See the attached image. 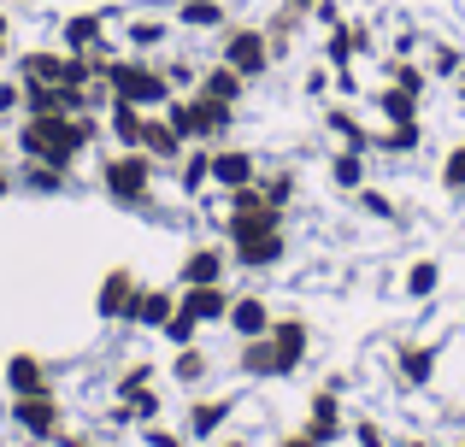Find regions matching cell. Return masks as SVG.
I'll use <instances>...</instances> for the list:
<instances>
[{
  "instance_id": "obj_4",
  "label": "cell",
  "mask_w": 465,
  "mask_h": 447,
  "mask_svg": "<svg viewBox=\"0 0 465 447\" xmlns=\"http://www.w3.org/2000/svg\"><path fill=\"white\" fill-rule=\"evenodd\" d=\"M159 112L177 124V136L189 141H201V148H218V141H230V130H236V112L242 106H230V101H213V94H171Z\"/></svg>"
},
{
  "instance_id": "obj_18",
  "label": "cell",
  "mask_w": 465,
  "mask_h": 447,
  "mask_svg": "<svg viewBox=\"0 0 465 447\" xmlns=\"http://www.w3.org/2000/svg\"><path fill=\"white\" fill-rule=\"evenodd\" d=\"M118 35H124V53H148L153 59L159 47L177 35V18H165V12H130Z\"/></svg>"
},
{
  "instance_id": "obj_21",
  "label": "cell",
  "mask_w": 465,
  "mask_h": 447,
  "mask_svg": "<svg viewBox=\"0 0 465 447\" xmlns=\"http://www.w3.org/2000/svg\"><path fill=\"white\" fill-rule=\"evenodd\" d=\"M171 312H177V283H142L136 295V312H130V330H165Z\"/></svg>"
},
{
  "instance_id": "obj_43",
  "label": "cell",
  "mask_w": 465,
  "mask_h": 447,
  "mask_svg": "<svg viewBox=\"0 0 465 447\" xmlns=\"http://www.w3.org/2000/svg\"><path fill=\"white\" fill-rule=\"evenodd\" d=\"M148 383H159V365H153V359H136V365H124V371H118L113 394H130V389H148Z\"/></svg>"
},
{
  "instance_id": "obj_27",
  "label": "cell",
  "mask_w": 465,
  "mask_h": 447,
  "mask_svg": "<svg viewBox=\"0 0 465 447\" xmlns=\"http://www.w3.org/2000/svg\"><path fill=\"white\" fill-rule=\"evenodd\" d=\"M12 177H18V195H42V200L47 195H71V189H77V177H71V171H59V165H35V160H24Z\"/></svg>"
},
{
  "instance_id": "obj_55",
  "label": "cell",
  "mask_w": 465,
  "mask_h": 447,
  "mask_svg": "<svg viewBox=\"0 0 465 447\" xmlns=\"http://www.w3.org/2000/svg\"><path fill=\"white\" fill-rule=\"evenodd\" d=\"M0 42H12V12H0Z\"/></svg>"
},
{
  "instance_id": "obj_38",
  "label": "cell",
  "mask_w": 465,
  "mask_h": 447,
  "mask_svg": "<svg viewBox=\"0 0 465 447\" xmlns=\"http://www.w3.org/2000/svg\"><path fill=\"white\" fill-rule=\"evenodd\" d=\"M318 59H324L330 71H348V65H353V35H348V24L324 30V42H318Z\"/></svg>"
},
{
  "instance_id": "obj_36",
  "label": "cell",
  "mask_w": 465,
  "mask_h": 447,
  "mask_svg": "<svg viewBox=\"0 0 465 447\" xmlns=\"http://www.w3.org/2000/svg\"><path fill=\"white\" fill-rule=\"evenodd\" d=\"M348 200H353V212H360V219H371V224H395L401 219L395 195H389V189H377V183H365L360 195H348Z\"/></svg>"
},
{
  "instance_id": "obj_8",
  "label": "cell",
  "mask_w": 465,
  "mask_h": 447,
  "mask_svg": "<svg viewBox=\"0 0 465 447\" xmlns=\"http://www.w3.org/2000/svg\"><path fill=\"white\" fill-rule=\"evenodd\" d=\"M389 365H395L401 389H430L436 371H442V347H436V335H401Z\"/></svg>"
},
{
  "instance_id": "obj_3",
  "label": "cell",
  "mask_w": 465,
  "mask_h": 447,
  "mask_svg": "<svg viewBox=\"0 0 465 447\" xmlns=\"http://www.w3.org/2000/svg\"><path fill=\"white\" fill-rule=\"evenodd\" d=\"M94 183H101V195L113 200L118 212H148L153 189H159V165L142 148H113L101 165H94Z\"/></svg>"
},
{
  "instance_id": "obj_1",
  "label": "cell",
  "mask_w": 465,
  "mask_h": 447,
  "mask_svg": "<svg viewBox=\"0 0 465 447\" xmlns=\"http://www.w3.org/2000/svg\"><path fill=\"white\" fill-rule=\"evenodd\" d=\"M106 118L101 112H18V130H12V153L18 160H35V165H59V171H71V165L83 160V153L101 141Z\"/></svg>"
},
{
  "instance_id": "obj_2",
  "label": "cell",
  "mask_w": 465,
  "mask_h": 447,
  "mask_svg": "<svg viewBox=\"0 0 465 447\" xmlns=\"http://www.w3.org/2000/svg\"><path fill=\"white\" fill-rule=\"evenodd\" d=\"M307 359H312V318L307 312H277L272 330L236 347V371L248 383H289L307 371Z\"/></svg>"
},
{
  "instance_id": "obj_5",
  "label": "cell",
  "mask_w": 465,
  "mask_h": 447,
  "mask_svg": "<svg viewBox=\"0 0 465 447\" xmlns=\"http://www.w3.org/2000/svg\"><path fill=\"white\" fill-rule=\"evenodd\" d=\"M106 89H113V101H130V106H142V112H159V106L171 101V77H165V65L148 53H113V65H106Z\"/></svg>"
},
{
  "instance_id": "obj_39",
  "label": "cell",
  "mask_w": 465,
  "mask_h": 447,
  "mask_svg": "<svg viewBox=\"0 0 465 447\" xmlns=\"http://www.w3.org/2000/svg\"><path fill=\"white\" fill-rule=\"evenodd\" d=\"M436 183H442V195L465 200V141H454V148L442 153V171H436Z\"/></svg>"
},
{
  "instance_id": "obj_35",
  "label": "cell",
  "mask_w": 465,
  "mask_h": 447,
  "mask_svg": "<svg viewBox=\"0 0 465 447\" xmlns=\"http://www.w3.org/2000/svg\"><path fill=\"white\" fill-rule=\"evenodd\" d=\"M383 83L419 94V101L430 94V71H424V59H395V53H389V59H383Z\"/></svg>"
},
{
  "instance_id": "obj_23",
  "label": "cell",
  "mask_w": 465,
  "mask_h": 447,
  "mask_svg": "<svg viewBox=\"0 0 465 447\" xmlns=\"http://www.w3.org/2000/svg\"><path fill=\"white\" fill-rule=\"evenodd\" d=\"M401 295H407L412 306H430V300L442 295V259H436V253L407 259V271H401Z\"/></svg>"
},
{
  "instance_id": "obj_59",
  "label": "cell",
  "mask_w": 465,
  "mask_h": 447,
  "mask_svg": "<svg viewBox=\"0 0 465 447\" xmlns=\"http://www.w3.org/2000/svg\"><path fill=\"white\" fill-rule=\"evenodd\" d=\"M6 53H12V42H0V59H6Z\"/></svg>"
},
{
  "instance_id": "obj_46",
  "label": "cell",
  "mask_w": 465,
  "mask_h": 447,
  "mask_svg": "<svg viewBox=\"0 0 465 447\" xmlns=\"http://www.w3.org/2000/svg\"><path fill=\"white\" fill-rule=\"evenodd\" d=\"M348 35H353V59H377V30L365 18H348Z\"/></svg>"
},
{
  "instance_id": "obj_19",
  "label": "cell",
  "mask_w": 465,
  "mask_h": 447,
  "mask_svg": "<svg viewBox=\"0 0 465 447\" xmlns=\"http://www.w3.org/2000/svg\"><path fill=\"white\" fill-rule=\"evenodd\" d=\"M272 324H277V306H272L265 295H253V288H248V295H236V300H230L224 330L236 335V342H253V335H265Z\"/></svg>"
},
{
  "instance_id": "obj_30",
  "label": "cell",
  "mask_w": 465,
  "mask_h": 447,
  "mask_svg": "<svg viewBox=\"0 0 465 447\" xmlns=\"http://www.w3.org/2000/svg\"><path fill=\"white\" fill-rule=\"evenodd\" d=\"M148 118H153V112H142V106L113 101V106H106V136H113V148H142V136H148Z\"/></svg>"
},
{
  "instance_id": "obj_42",
  "label": "cell",
  "mask_w": 465,
  "mask_h": 447,
  "mask_svg": "<svg viewBox=\"0 0 465 447\" xmlns=\"http://www.w3.org/2000/svg\"><path fill=\"white\" fill-rule=\"evenodd\" d=\"M330 89H336V71H330L324 59H318V65H307V77H301V94L324 106V101H330Z\"/></svg>"
},
{
  "instance_id": "obj_60",
  "label": "cell",
  "mask_w": 465,
  "mask_h": 447,
  "mask_svg": "<svg viewBox=\"0 0 465 447\" xmlns=\"http://www.w3.org/2000/svg\"><path fill=\"white\" fill-rule=\"evenodd\" d=\"M460 447H465V442H460Z\"/></svg>"
},
{
  "instance_id": "obj_26",
  "label": "cell",
  "mask_w": 465,
  "mask_h": 447,
  "mask_svg": "<svg viewBox=\"0 0 465 447\" xmlns=\"http://www.w3.org/2000/svg\"><path fill=\"white\" fill-rule=\"evenodd\" d=\"M177 195L183 200L213 195V148H201V141H194V148L177 160Z\"/></svg>"
},
{
  "instance_id": "obj_16",
  "label": "cell",
  "mask_w": 465,
  "mask_h": 447,
  "mask_svg": "<svg viewBox=\"0 0 465 447\" xmlns=\"http://www.w3.org/2000/svg\"><path fill=\"white\" fill-rule=\"evenodd\" d=\"M318 124H324V136L336 141V148H360V153H371V136H377V130L365 124L360 112H353V101H324V106H318Z\"/></svg>"
},
{
  "instance_id": "obj_25",
  "label": "cell",
  "mask_w": 465,
  "mask_h": 447,
  "mask_svg": "<svg viewBox=\"0 0 465 447\" xmlns=\"http://www.w3.org/2000/svg\"><path fill=\"white\" fill-rule=\"evenodd\" d=\"M171 383L177 389H194L201 394L206 389V377H213V354H206V342H194V347H171Z\"/></svg>"
},
{
  "instance_id": "obj_40",
  "label": "cell",
  "mask_w": 465,
  "mask_h": 447,
  "mask_svg": "<svg viewBox=\"0 0 465 447\" xmlns=\"http://www.w3.org/2000/svg\"><path fill=\"white\" fill-rule=\"evenodd\" d=\"M159 65H165V77H171V89H177V94H194V89H201V59H189V53H177V59H159Z\"/></svg>"
},
{
  "instance_id": "obj_9",
  "label": "cell",
  "mask_w": 465,
  "mask_h": 447,
  "mask_svg": "<svg viewBox=\"0 0 465 447\" xmlns=\"http://www.w3.org/2000/svg\"><path fill=\"white\" fill-rule=\"evenodd\" d=\"M12 424L30 442H59V430H65V401H59L54 389L47 394H12Z\"/></svg>"
},
{
  "instance_id": "obj_10",
  "label": "cell",
  "mask_w": 465,
  "mask_h": 447,
  "mask_svg": "<svg viewBox=\"0 0 465 447\" xmlns=\"http://www.w3.org/2000/svg\"><path fill=\"white\" fill-rule=\"evenodd\" d=\"M242 394H194L189 406H183V436L189 442H218L230 430V418H236Z\"/></svg>"
},
{
  "instance_id": "obj_11",
  "label": "cell",
  "mask_w": 465,
  "mask_h": 447,
  "mask_svg": "<svg viewBox=\"0 0 465 447\" xmlns=\"http://www.w3.org/2000/svg\"><path fill=\"white\" fill-rule=\"evenodd\" d=\"M136 295H142L136 265H113V271L101 277V288H94V318H101V324H130Z\"/></svg>"
},
{
  "instance_id": "obj_58",
  "label": "cell",
  "mask_w": 465,
  "mask_h": 447,
  "mask_svg": "<svg viewBox=\"0 0 465 447\" xmlns=\"http://www.w3.org/2000/svg\"><path fill=\"white\" fill-rule=\"evenodd\" d=\"M6 153H12V148H6V136H0V165H6Z\"/></svg>"
},
{
  "instance_id": "obj_41",
  "label": "cell",
  "mask_w": 465,
  "mask_h": 447,
  "mask_svg": "<svg viewBox=\"0 0 465 447\" xmlns=\"http://www.w3.org/2000/svg\"><path fill=\"white\" fill-rule=\"evenodd\" d=\"M201 330H206V324H201V318H189V312L177 306V312H171V324H165L159 335H165L171 347H194V342H201Z\"/></svg>"
},
{
  "instance_id": "obj_54",
  "label": "cell",
  "mask_w": 465,
  "mask_h": 447,
  "mask_svg": "<svg viewBox=\"0 0 465 447\" xmlns=\"http://www.w3.org/2000/svg\"><path fill=\"white\" fill-rule=\"evenodd\" d=\"M277 447H312V442H307V436H301V430H295V436H283Z\"/></svg>"
},
{
  "instance_id": "obj_45",
  "label": "cell",
  "mask_w": 465,
  "mask_h": 447,
  "mask_svg": "<svg viewBox=\"0 0 465 447\" xmlns=\"http://www.w3.org/2000/svg\"><path fill=\"white\" fill-rule=\"evenodd\" d=\"M419 47H424V30H419V24H401L395 42H389V53H395V59H419Z\"/></svg>"
},
{
  "instance_id": "obj_52",
  "label": "cell",
  "mask_w": 465,
  "mask_h": 447,
  "mask_svg": "<svg viewBox=\"0 0 465 447\" xmlns=\"http://www.w3.org/2000/svg\"><path fill=\"white\" fill-rule=\"evenodd\" d=\"M395 447H436V442H430V436H401Z\"/></svg>"
},
{
  "instance_id": "obj_29",
  "label": "cell",
  "mask_w": 465,
  "mask_h": 447,
  "mask_svg": "<svg viewBox=\"0 0 465 447\" xmlns=\"http://www.w3.org/2000/svg\"><path fill=\"white\" fill-rule=\"evenodd\" d=\"M419 94H407V89H395V83H377L371 89V112H377V124H419Z\"/></svg>"
},
{
  "instance_id": "obj_44",
  "label": "cell",
  "mask_w": 465,
  "mask_h": 447,
  "mask_svg": "<svg viewBox=\"0 0 465 447\" xmlns=\"http://www.w3.org/2000/svg\"><path fill=\"white\" fill-rule=\"evenodd\" d=\"M348 436H353V447H395V442H389V430L377 424V418H353Z\"/></svg>"
},
{
  "instance_id": "obj_7",
  "label": "cell",
  "mask_w": 465,
  "mask_h": 447,
  "mask_svg": "<svg viewBox=\"0 0 465 447\" xmlns=\"http://www.w3.org/2000/svg\"><path fill=\"white\" fill-rule=\"evenodd\" d=\"M283 259H289V224H253V229H242V236H230V265H236V271L265 277Z\"/></svg>"
},
{
  "instance_id": "obj_56",
  "label": "cell",
  "mask_w": 465,
  "mask_h": 447,
  "mask_svg": "<svg viewBox=\"0 0 465 447\" xmlns=\"http://www.w3.org/2000/svg\"><path fill=\"white\" fill-rule=\"evenodd\" d=\"M283 6H295V12H307V18H312V6H318V0H283Z\"/></svg>"
},
{
  "instance_id": "obj_34",
  "label": "cell",
  "mask_w": 465,
  "mask_h": 447,
  "mask_svg": "<svg viewBox=\"0 0 465 447\" xmlns=\"http://www.w3.org/2000/svg\"><path fill=\"white\" fill-rule=\"evenodd\" d=\"M307 24H312V18H307V12H295V6H277V12H272V18H265V35H272V53H277V59H283V53H289V47H295V35H301V30H307Z\"/></svg>"
},
{
  "instance_id": "obj_13",
  "label": "cell",
  "mask_w": 465,
  "mask_h": 447,
  "mask_svg": "<svg viewBox=\"0 0 465 447\" xmlns=\"http://www.w3.org/2000/svg\"><path fill=\"white\" fill-rule=\"evenodd\" d=\"M265 171V160L253 148H236V141H218L213 148V189L218 195H236V189H253Z\"/></svg>"
},
{
  "instance_id": "obj_47",
  "label": "cell",
  "mask_w": 465,
  "mask_h": 447,
  "mask_svg": "<svg viewBox=\"0 0 465 447\" xmlns=\"http://www.w3.org/2000/svg\"><path fill=\"white\" fill-rule=\"evenodd\" d=\"M18 112H24V83L0 77V118H18Z\"/></svg>"
},
{
  "instance_id": "obj_48",
  "label": "cell",
  "mask_w": 465,
  "mask_h": 447,
  "mask_svg": "<svg viewBox=\"0 0 465 447\" xmlns=\"http://www.w3.org/2000/svg\"><path fill=\"white\" fill-rule=\"evenodd\" d=\"M142 442H148V447H189L183 430H165V424H142Z\"/></svg>"
},
{
  "instance_id": "obj_31",
  "label": "cell",
  "mask_w": 465,
  "mask_h": 447,
  "mask_svg": "<svg viewBox=\"0 0 465 447\" xmlns=\"http://www.w3.org/2000/svg\"><path fill=\"white\" fill-rule=\"evenodd\" d=\"M248 89H253V83L242 77V71H230L224 59H213V65L201 71V89H194V94H213V101H230V106H242V101H248Z\"/></svg>"
},
{
  "instance_id": "obj_22",
  "label": "cell",
  "mask_w": 465,
  "mask_h": 447,
  "mask_svg": "<svg viewBox=\"0 0 465 447\" xmlns=\"http://www.w3.org/2000/svg\"><path fill=\"white\" fill-rule=\"evenodd\" d=\"M142 153H148L159 171H177V160L189 153V141L177 136V124H171L165 112H153V118H148V136H142Z\"/></svg>"
},
{
  "instance_id": "obj_57",
  "label": "cell",
  "mask_w": 465,
  "mask_h": 447,
  "mask_svg": "<svg viewBox=\"0 0 465 447\" xmlns=\"http://www.w3.org/2000/svg\"><path fill=\"white\" fill-rule=\"evenodd\" d=\"M454 101H465V71H460V77H454Z\"/></svg>"
},
{
  "instance_id": "obj_20",
  "label": "cell",
  "mask_w": 465,
  "mask_h": 447,
  "mask_svg": "<svg viewBox=\"0 0 465 447\" xmlns=\"http://www.w3.org/2000/svg\"><path fill=\"white\" fill-rule=\"evenodd\" d=\"M230 300H236V288H230V283H201V288H177V306L189 312V318H201L206 330L230 318Z\"/></svg>"
},
{
  "instance_id": "obj_53",
  "label": "cell",
  "mask_w": 465,
  "mask_h": 447,
  "mask_svg": "<svg viewBox=\"0 0 465 447\" xmlns=\"http://www.w3.org/2000/svg\"><path fill=\"white\" fill-rule=\"evenodd\" d=\"M218 447H253L248 436H218Z\"/></svg>"
},
{
  "instance_id": "obj_6",
  "label": "cell",
  "mask_w": 465,
  "mask_h": 447,
  "mask_svg": "<svg viewBox=\"0 0 465 447\" xmlns=\"http://www.w3.org/2000/svg\"><path fill=\"white\" fill-rule=\"evenodd\" d=\"M218 59H224L230 71H242L248 83H265L272 65H277L265 24H236V18H230V30H218Z\"/></svg>"
},
{
  "instance_id": "obj_37",
  "label": "cell",
  "mask_w": 465,
  "mask_h": 447,
  "mask_svg": "<svg viewBox=\"0 0 465 447\" xmlns=\"http://www.w3.org/2000/svg\"><path fill=\"white\" fill-rule=\"evenodd\" d=\"M424 71H430V83H454L460 71H465V47L436 42V47H430V59H424Z\"/></svg>"
},
{
  "instance_id": "obj_51",
  "label": "cell",
  "mask_w": 465,
  "mask_h": 447,
  "mask_svg": "<svg viewBox=\"0 0 465 447\" xmlns=\"http://www.w3.org/2000/svg\"><path fill=\"white\" fill-rule=\"evenodd\" d=\"M12 189H18V177H12V165H0V200H6Z\"/></svg>"
},
{
  "instance_id": "obj_28",
  "label": "cell",
  "mask_w": 465,
  "mask_h": 447,
  "mask_svg": "<svg viewBox=\"0 0 465 447\" xmlns=\"http://www.w3.org/2000/svg\"><path fill=\"white\" fill-rule=\"evenodd\" d=\"M6 389L12 394H47L54 389V371H47L42 354H12L6 359Z\"/></svg>"
},
{
  "instance_id": "obj_33",
  "label": "cell",
  "mask_w": 465,
  "mask_h": 447,
  "mask_svg": "<svg viewBox=\"0 0 465 447\" xmlns=\"http://www.w3.org/2000/svg\"><path fill=\"white\" fill-rule=\"evenodd\" d=\"M260 195L272 200L277 212H295V200H301V171H295V165H272V171H260Z\"/></svg>"
},
{
  "instance_id": "obj_15",
  "label": "cell",
  "mask_w": 465,
  "mask_h": 447,
  "mask_svg": "<svg viewBox=\"0 0 465 447\" xmlns=\"http://www.w3.org/2000/svg\"><path fill=\"white\" fill-rule=\"evenodd\" d=\"M301 436L312 447H336L348 436V413H341V394L336 389H312L307 394V424H301Z\"/></svg>"
},
{
  "instance_id": "obj_17",
  "label": "cell",
  "mask_w": 465,
  "mask_h": 447,
  "mask_svg": "<svg viewBox=\"0 0 465 447\" xmlns=\"http://www.w3.org/2000/svg\"><path fill=\"white\" fill-rule=\"evenodd\" d=\"M371 160H377V153H360V148H330V153H324V183L336 189V195H360V189L371 183Z\"/></svg>"
},
{
  "instance_id": "obj_32",
  "label": "cell",
  "mask_w": 465,
  "mask_h": 447,
  "mask_svg": "<svg viewBox=\"0 0 465 447\" xmlns=\"http://www.w3.org/2000/svg\"><path fill=\"white\" fill-rule=\"evenodd\" d=\"M419 148H424V124H377L371 136V153H383V160H412Z\"/></svg>"
},
{
  "instance_id": "obj_12",
  "label": "cell",
  "mask_w": 465,
  "mask_h": 447,
  "mask_svg": "<svg viewBox=\"0 0 465 447\" xmlns=\"http://www.w3.org/2000/svg\"><path fill=\"white\" fill-rule=\"evenodd\" d=\"M59 47L65 53H118L113 12H71V18H59Z\"/></svg>"
},
{
  "instance_id": "obj_50",
  "label": "cell",
  "mask_w": 465,
  "mask_h": 447,
  "mask_svg": "<svg viewBox=\"0 0 465 447\" xmlns=\"http://www.w3.org/2000/svg\"><path fill=\"white\" fill-rule=\"evenodd\" d=\"M59 447H94L89 436H77V430H59Z\"/></svg>"
},
{
  "instance_id": "obj_49",
  "label": "cell",
  "mask_w": 465,
  "mask_h": 447,
  "mask_svg": "<svg viewBox=\"0 0 465 447\" xmlns=\"http://www.w3.org/2000/svg\"><path fill=\"white\" fill-rule=\"evenodd\" d=\"M312 24H318V30H336V24H348L341 0H318V6H312Z\"/></svg>"
},
{
  "instance_id": "obj_24",
  "label": "cell",
  "mask_w": 465,
  "mask_h": 447,
  "mask_svg": "<svg viewBox=\"0 0 465 447\" xmlns=\"http://www.w3.org/2000/svg\"><path fill=\"white\" fill-rule=\"evenodd\" d=\"M171 18H177V30H194V35L230 30V6H224V0H177Z\"/></svg>"
},
{
  "instance_id": "obj_14",
  "label": "cell",
  "mask_w": 465,
  "mask_h": 447,
  "mask_svg": "<svg viewBox=\"0 0 465 447\" xmlns=\"http://www.w3.org/2000/svg\"><path fill=\"white\" fill-rule=\"evenodd\" d=\"M201 283H230V241H194L177 259V288H201Z\"/></svg>"
}]
</instances>
